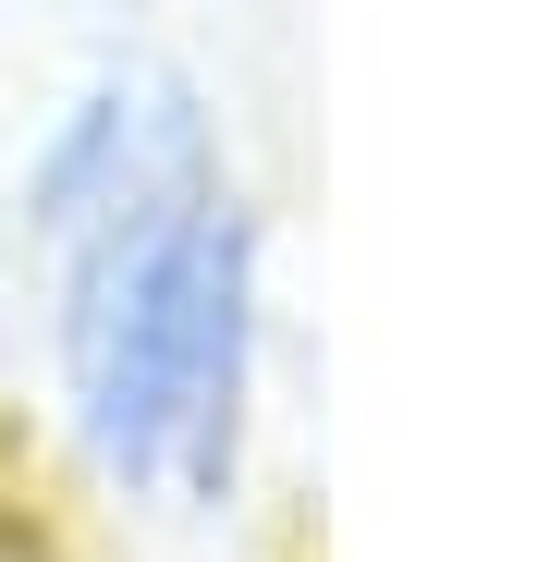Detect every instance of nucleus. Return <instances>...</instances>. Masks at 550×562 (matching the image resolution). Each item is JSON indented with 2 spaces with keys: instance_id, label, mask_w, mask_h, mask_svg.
Here are the masks:
<instances>
[{
  "instance_id": "nucleus-1",
  "label": "nucleus",
  "mask_w": 550,
  "mask_h": 562,
  "mask_svg": "<svg viewBox=\"0 0 550 562\" xmlns=\"http://www.w3.org/2000/svg\"><path fill=\"white\" fill-rule=\"evenodd\" d=\"M0 306L25 318L61 464L123 526L209 538L245 514L282 367V221L245 159L0 269Z\"/></svg>"
}]
</instances>
